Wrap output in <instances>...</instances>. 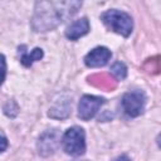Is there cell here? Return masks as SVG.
<instances>
[{
	"label": "cell",
	"instance_id": "cell-1",
	"mask_svg": "<svg viewBox=\"0 0 161 161\" xmlns=\"http://www.w3.org/2000/svg\"><path fill=\"white\" fill-rule=\"evenodd\" d=\"M79 1H38L31 25L35 31H48L57 28L79 8Z\"/></svg>",
	"mask_w": 161,
	"mask_h": 161
},
{
	"label": "cell",
	"instance_id": "cell-2",
	"mask_svg": "<svg viewBox=\"0 0 161 161\" xmlns=\"http://www.w3.org/2000/svg\"><path fill=\"white\" fill-rule=\"evenodd\" d=\"M101 19L108 29H111L123 36H128L132 31V28H133L132 18L125 11L112 9V10L103 13Z\"/></svg>",
	"mask_w": 161,
	"mask_h": 161
},
{
	"label": "cell",
	"instance_id": "cell-3",
	"mask_svg": "<svg viewBox=\"0 0 161 161\" xmlns=\"http://www.w3.org/2000/svg\"><path fill=\"white\" fill-rule=\"evenodd\" d=\"M63 148L72 156H80L86 151L84 131L80 127H72L65 131L62 138Z\"/></svg>",
	"mask_w": 161,
	"mask_h": 161
},
{
	"label": "cell",
	"instance_id": "cell-4",
	"mask_svg": "<svg viewBox=\"0 0 161 161\" xmlns=\"http://www.w3.org/2000/svg\"><path fill=\"white\" fill-rule=\"evenodd\" d=\"M146 103V96L141 91L127 92L122 98V107L131 117H137L142 113Z\"/></svg>",
	"mask_w": 161,
	"mask_h": 161
},
{
	"label": "cell",
	"instance_id": "cell-5",
	"mask_svg": "<svg viewBox=\"0 0 161 161\" xmlns=\"http://www.w3.org/2000/svg\"><path fill=\"white\" fill-rule=\"evenodd\" d=\"M104 103V99L96 96L86 94L80 98L78 104V117L83 121H88L98 112L99 107Z\"/></svg>",
	"mask_w": 161,
	"mask_h": 161
},
{
	"label": "cell",
	"instance_id": "cell-6",
	"mask_svg": "<svg viewBox=\"0 0 161 161\" xmlns=\"http://www.w3.org/2000/svg\"><path fill=\"white\" fill-rule=\"evenodd\" d=\"M111 50L107 49L106 47H97L92 49L84 58V63L87 67L91 68H97V67H103L107 64V62L111 58Z\"/></svg>",
	"mask_w": 161,
	"mask_h": 161
},
{
	"label": "cell",
	"instance_id": "cell-7",
	"mask_svg": "<svg viewBox=\"0 0 161 161\" xmlns=\"http://www.w3.org/2000/svg\"><path fill=\"white\" fill-rule=\"evenodd\" d=\"M58 141H59V137H58V132L55 130H49L47 131L45 133L42 135V137L39 138V142H38V147H39V152L43 155V156H48V155H52L57 146H58Z\"/></svg>",
	"mask_w": 161,
	"mask_h": 161
},
{
	"label": "cell",
	"instance_id": "cell-8",
	"mask_svg": "<svg viewBox=\"0 0 161 161\" xmlns=\"http://www.w3.org/2000/svg\"><path fill=\"white\" fill-rule=\"evenodd\" d=\"M89 31V23L87 20V18H80L78 20H75L74 23H72L67 30H65V36L70 40H77L80 36L86 35Z\"/></svg>",
	"mask_w": 161,
	"mask_h": 161
},
{
	"label": "cell",
	"instance_id": "cell-9",
	"mask_svg": "<svg viewBox=\"0 0 161 161\" xmlns=\"http://www.w3.org/2000/svg\"><path fill=\"white\" fill-rule=\"evenodd\" d=\"M88 82L101 89L104 91H113L117 86L116 79L107 73H97V74H92L91 77H88Z\"/></svg>",
	"mask_w": 161,
	"mask_h": 161
},
{
	"label": "cell",
	"instance_id": "cell-10",
	"mask_svg": "<svg viewBox=\"0 0 161 161\" xmlns=\"http://www.w3.org/2000/svg\"><path fill=\"white\" fill-rule=\"evenodd\" d=\"M70 104H72V102L69 101V98L62 97L60 99L55 101L53 107L49 109V116L52 118H58V119H63V118L68 117L69 112H70Z\"/></svg>",
	"mask_w": 161,
	"mask_h": 161
},
{
	"label": "cell",
	"instance_id": "cell-11",
	"mask_svg": "<svg viewBox=\"0 0 161 161\" xmlns=\"http://www.w3.org/2000/svg\"><path fill=\"white\" fill-rule=\"evenodd\" d=\"M43 58V50L40 48H35L31 52H24L23 50V55H21V63L25 67H30L34 62L40 60Z\"/></svg>",
	"mask_w": 161,
	"mask_h": 161
},
{
	"label": "cell",
	"instance_id": "cell-12",
	"mask_svg": "<svg viewBox=\"0 0 161 161\" xmlns=\"http://www.w3.org/2000/svg\"><path fill=\"white\" fill-rule=\"evenodd\" d=\"M111 73L116 79H123L127 74V68L123 63L121 62H116L112 67H111Z\"/></svg>",
	"mask_w": 161,
	"mask_h": 161
},
{
	"label": "cell",
	"instance_id": "cell-13",
	"mask_svg": "<svg viewBox=\"0 0 161 161\" xmlns=\"http://www.w3.org/2000/svg\"><path fill=\"white\" fill-rule=\"evenodd\" d=\"M145 69L151 72V73H155L157 74L158 70H160V62H158V57H155V58H151L146 62L145 64Z\"/></svg>",
	"mask_w": 161,
	"mask_h": 161
},
{
	"label": "cell",
	"instance_id": "cell-14",
	"mask_svg": "<svg viewBox=\"0 0 161 161\" xmlns=\"http://www.w3.org/2000/svg\"><path fill=\"white\" fill-rule=\"evenodd\" d=\"M18 111H19V107H18V104H16L14 101H9V102L5 104V107H4L5 114L9 116V117H11V118L18 114Z\"/></svg>",
	"mask_w": 161,
	"mask_h": 161
},
{
	"label": "cell",
	"instance_id": "cell-15",
	"mask_svg": "<svg viewBox=\"0 0 161 161\" xmlns=\"http://www.w3.org/2000/svg\"><path fill=\"white\" fill-rule=\"evenodd\" d=\"M5 75H6V62H5V57L0 54V86L5 79Z\"/></svg>",
	"mask_w": 161,
	"mask_h": 161
},
{
	"label": "cell",
	"instance_id": "cell-16",
	"mask_svg": "<svg viewBox=\"0 0 161 161\" xmlns=\"http://www.w3.org/2000/svg\"><path fill=\"white\" fill-rule=\"evenodd\" d=\"M6 147H8V141H6V138L3 137V136H0V152H3Z\"/></svg>",
	"mask_w": 161,
	"mask_h": 161
},
{
	"label": "cell",
	"instance_id": "cell-17",
	"mask_svg": "<svg viewBox=\"0 0 161 161\" xmlns=\"http://www.w3.org/2000/svg\"><path fill=\"white\" fill-rule=\"evenodd\" d=\"M114 161H131L127 156H119V157H117Z\"/></svg>",
	"mask_w": 161,
	"mask_h": 161
}]
</instances>
